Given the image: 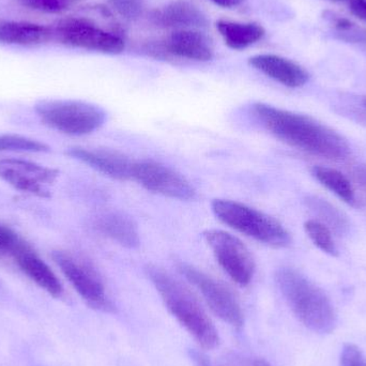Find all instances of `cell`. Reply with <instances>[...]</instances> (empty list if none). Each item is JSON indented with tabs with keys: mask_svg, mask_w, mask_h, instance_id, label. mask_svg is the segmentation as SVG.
Instances as JSON below:
<instances>
[{
	"mask_svg": "<svg viewBox=\"0 0 366 366\" xmlns=\"http://www.w3.org/2000/svg\"><path fill=\"white\" fill-rule=\"evenodd\" d=\"M252 111L271 134L301 152L332 161L350 156V145L341 134L309 116L264 103H256Z\"/></svg>",
	"mask_w": 366,
	"mask_h": 366,
	"instance_id": "cell-1",
	"label": "cell"
},
{
	"mask_svg": "<svg viewBox=\"0 0 366 366\" xmlns=\"http://www.w3.org/2000/svg\"><path fill=\"white\" fill-rule=\"evenodd\" d=\"M275 282L292 313L307 328L320 335L335 331L337 312L322 288L292 268H280Z\"/></svg>",
	"mask_w": 366,
	"mask_h": 366,
	"instance_id": "cell-2",
	"label": "cell"
},
{
	"mask_svg": "<svg viewBox=\"0 0 366 366\" xmlns=\"http://www.w3.org/2000/svg\"><path fill=\"white\" fill-rule=\"evenodd\" d=\"M146 273L169 313L195 341L204 350L217 347L219 332L195 296L178 280L158 267H147Z\"/></svg>",
	"mask_w": 366,
	"mask_h": 366,
	"instance_id": "cell-3",
	"label": "cell"
},
{
	"mask_svg": "<svg viewBox=\"0 0 366 366\" xmlns=\"http://www.w3.org/2000/svg\"><path fill=\"white\" fill-rule=\"evenodd\" d=\"M211 208L222 223L249 238L277 249L292 244V237L285 227L262 211L230 199H214Z\"/></svg>",
	"mask_w": 366,
	"mask_h": 366,
	"instance_id": "cell-4",
	"label": "cell"
},
{
	"mask_svg": "<svg viewBox=\"0 0 366 366\" xmlns=\"http://www.w3.org/2000/svg\"><path fill=\"white\" fill-rule=\"evenodd\" d=\"M34 109L45 126L72 137L92 134L105 122L103 109L81 101L43 100Z\"/></svg>",
	"mask_w": 366,
	"mask_h": 366,
	"instance_id": "cell-5",
	"label": "cell"
},
{
	"mask_svg": "<svg viewBox=\"0 0 366 366\" xmlns=\"http://www.w3.org/2000/svg\"><path fill=\"white\" fill-rule=\"evenodd\" d=\"M51 27L54 40L66 46L111 55L122 53L126 47L122 36L84 17H66Z\"/></svg>",
	"mask_w": 366,
	"mask_h": 366,
	"instance_id": "cell-6",
	"label": "cell"
},
{
	"mask_svg": "<svg viewBox=\"0 0 366 366\" xmlns=\"http://www.w3.org/2000/svg\"><path fill=\"white\" fill-rule=\"evenodd\" d=\"M51 256L64 277L90 307L105 313L114 311L104 283L92 264L64 251H55Z\"/></svg>",
	"mask_w": 366,
	"mask_h": 366,
	"instance_id": "cell-7",
	"label": "cell"
},
{
	"mask_svg": "<svg viewBox=\"0 0 366 366\" xmlns=\"http://www.w3.org/2000/svg\"><path fill=\"white\" fill-rule=\"evenodd\" d=\"M204 238L226 274L242 287L249 285L255 273V262L247 245L224 230H207Z\"/></svg>",
	"mask_w": 366,
	"mask_h": 366,
	"instance_id": "cell-8",
	"label": "cell"
},
{
	"mask_svg": "<svg viewBox=\"0 0 366 366\" xmlns=\"http://www.w3.org/2000/svg\"><path fill=\"white\" fill-rule=\"evenodd\" d=\"M179 270L185 279L199 290L217 317L237 330L244 326V315L240 303L227 286L189 264H180Z\"/></svg>",
	"mask_w": 366,
	"mask_h": 366,
	"instance_id": "cell-9",
	"label": "cell"
},
{
	"mask_svg": "<svg viewBox=\"0 0 366 366\" xmlns=\"http://www.w3.org/2000/svg\"><path fill=\"white\" fill-rule=\"evenodd\" d=\"M132 180L148 191L165 197L179 200H189L195 197V189L184 176L156 161H134Z\"/></svg>",
	"mask_w": 366,
	"mask_h": 366,
	"instance_id": "cell-10",
	"label": "cell"
},
{
	"mask_svg": "<svg viewBox=\"0 0 366 366\" xmlns=\"http://www.w3.org/2000/svg\"><path fill=\"white\" fill-rule=\"evenodd\" d=\"M57 169L42 167L19 159L0 160V179L24 192L39 197H49V187L58 177Z\"/></svg>",
	"mask_w": 366,
	"mask_h": 366,
	"instance_id": "cell-11",
	"label": "cell"
},
{
	"mask_svg": "<svg viewBox=\"0 0 366 366\" xmlns=\"http://www.w3.org/2000/svg\"><path fill=\"white\" fill-rule=\"evenodd\" d=\"M66 154L113 179L132 180L134 161L120 152L76 147L71 148Z\"/></svg>",
	"mask_w": 366,
	"mask_h": 366,
	"instance_id": "cell-12",
	"label": "cell"
},
{
	"mask_svg": "<svg viewBox=\"0 0 366 366\" xmlns=\"http://www.w3.org/2000/svg\"><path fill=\"white\" fill-rule=\"evenodd\" d=\"M249 64L259 72L288 88L303 87L310 75L305 68L281 56L262 54L249 58Z\"/></svg>",
	"mask_w": 366,
	"mask_h": 366,
	"instance_id": "cell-13",
	"label": "cell"
},
{
	"mask_svg": "<svg viewBox=\"0 0 366 366\" xmlns=\"http://www.w3.org/2000/svg\"><path fill=\"white\" fill-rule=\"evenodd\" d=\"M17 266L21 270L34 281L39 287L44 290L51 297L59 298L64 294V287L60 283L57 275L49 268L46 262H43L34 249L26 242L21 243V247L13 254Z\"/></svg>",
	"mask_w": 366,
	"mask_h": 366,
	"instance_id": "cell-14",
	"label": "cell"
},
{
	"mask_svg": "<svg viewBox=\"0 0 366 366\" xmlns=\"http://www.w3.org/2000/svg\"><path fill=\"white\" fill-rule=\"evenodd\" d=\"M163 47L167 53L185 59L209 61L213 58L210 39L196 29L176 30L165 40Z\"/></svg>",
	"mask_w": 366,
	"mask_h": 366,
	"instance_id": "cell-15",
	"label": "cell"
},
{
	"mask_svg": "<svg viewBox=\"0 0 366 366\" xmlns=\"http://www.w3.org/2000/svg\"><path fill=\"white\" fill-rule=\"evenodd\" d=\"M54 40L51 26L0 19V44L36 46Z\"/></svg>",
	"mask_w": 366,
	"mask_h": 366,
	"instance_id": "cell-16",
	"label": "cell"
},
{
	"mask_svg": "<svg viewBox=\"0 0 366 366\" xmlns=\"http://www.w3.org/2000/svg\"><path fill=\"white\" fill-rule=\"evenodd\" d=\"M152 21L161 27L197 29L206 27V15L191 2L177 0L152 15Z\"/></svg>",
	"mask_w": 366,
	"mask_h": 366,
	"instance_id": "cell-17",
	"label": "cell"
},
{
	"mask_svg": "<svg viewBox=\"0 0 366 366\" xmlns=\"http://www.w3.org/2000/svg\"><path fill=\"white\" fill-rule=\"evenodd\" d=\"M97 228L101 234L127 249H137L141 243L137 224L119 211H109L97 219Z\"/></svg>",
	"mask_w": 366,
	"mask_h": 366,
	"instance_id": "cell-18",
	"label": "cell"
},
{
	"mask_svg": "<svg viewBox=\"0 0 366 366\" xmlns=\"http://www.w3.org/2000/svg\"><path fill=\"white\" fill-rule=\"evenodd\" d=\"M217 30L224 42L232 49H244L264 38V27L257 23L219 21Z\"/></svg>",
	"mask_w": 366,
	"mask_h": 366,
	"instance_id": "cell-19",
	"label": "cell"
},
{
	"mask_svg": "<svg viewBox=\"0 0 366 366\" xmlns=\"http://www.w3.org/2000/svg\"><path fill=\"white\" fill-rule=\"evenodd\" d=\"M313 175L329 191L335 193L348 204H356V193L348 178L337 169L327 167H315Z\"/></svg>",
	"mask_w": 366,
	"mask_h": 366,
	"instance_id": "cell-20",
	"label": "cell"
},
{
	"mask_svg": "<svg viewBox=\"0 0 366 366\" xmlns=\"http://www.w3.org/2000/svg\"><path fill=\"white\" fill-rule=\"evenodd\" d=\"M324 16L335 28L341 40L352 43H366V30L352 23L350 19L330 11L325 12Z\"/></svg>",
	"mask_w": 366,
	"mask_h": 366,
	"instance_id": "cell-21",
	"label": "cell"
},
{
	"mask_svg": "<svg viewBox=\"0 0 366 366\" xmlns=\"http://www.w3.org/2000/svg\"><path fill=\"white\" fill-rule=\"evenodd\" d=\"M305 230L312 242L324 253L337 257L339 256V249L335 244V239L330 229L320 222L310 219L305 223Z\"/></svg>",
	"mask_w": 366,
	"mask_h": 366,
	"instance_id": "cell-22",
	"label": "cell"
},
{
	"mask_svg": "<svg viewBox=\"0 0 366 366\" xmlns=\"http://www.w3.org/2000/svg\"><path fill=\"white\" fill-rule=\"evenodd\" d=\"M0 152H47L44 143L21 135H0Z\"/></svg>",
	"mask_w": 366,
	"mask_h": 366,
	"instance_id": "cell-23",
	"label": "cell"
},
{
	"mask_svg": "<svg viewBox=\"0 0 366 366\" xmlns=\"http://www.w3.org/2000/svg\"><path fill=\"white\" fill-rule=\"evenodd\" d=\"M79 0H19L23 6L45 13H61L74 6Z\"/></svg>",
	"mask_w": 366,
	"mask_h": 366,
	"instance_id": "cell-24",
	"label": "cell"
},
{
	"mask_svg": "<svg viewBox=\"0 0 366 366\" xmlns=\"http://www.w3.org/2000/svg\"><path fill=\"white\" fill-rule=\"evenodd\" d=\"M23 242L14 230L0 224V256H13Z\"/></svg>",
	"mask_w": 366,
	"mask_h": 366,
	"instance_id": "cell-25",
	"label": "cell"
},
{
	"mask_svg": "<svg viewBox=\"0 0 366 366\" xmlns=\"http://www.w3.org/2000/svg\"><path fill=\"white\" fill-rule=\"evenodd\" d=\"M109 4L124 19H137L143 11L141 0H109Z\"/></svg>",
	"mask_w": 366,
	"mask_h": 366,
	"instance_id": "cell-26",
	"label": "cell"
},
{
	"mask_svg": "<svg viewBox=\"0 0 366 366\" xmlns=\"http://www.w3.org/2000/svg\"><path fill=\"white\" fill-rule=\"evenodd\" d=\"M341 366H366V357L354 344H345L341 352Z\"/></svg>",
	"mask_w": 366,
	"mask_h": 366,
	"instance_id": "cell-27",
	"label": "cell"
},
{
	"mask_svg": "<svg viewBox=\"0 0 366 366\" xmlns=\"http://www.w3.org/2000/svg\"><path fill=\"white\" fill-rule=\"evenodd\" d=\"M221 366H271L264 359L243 356L239 354H229L222 359Z\"/></svg>",
	"mask_w": 366,
	"mask_h": 366,
	"instance_id": "cell-28",
	"label": "cell"
},
{
	"mask_svg": "<svg viewBox=\"0 0 366 366\" xmlns=\"http://www.w3.org/2000/svg\"><path fill=\"white\" fill-rule=\"evenodd\" d=\"M350 6L352 14L366 21V0H355V1L350 2Z\"/></svg>",
	"mask_w": 366,
	"mask_h": 366,
	"instance_id": "cell-29",
	"label": "cell"
},
{
	"mask_svg": "<svg viewBox=\"0 0 366 366\" xmlns=\"http://www.w3.org/2000/svg\"><path fill=\"white\" fill-rule=\"evenodd\" d=\"M189 357H191L195 366H212L208 358L202 352H197V350H191Z\"/></svg>",
	"mask_w": 366,
	"mask_h": 366,
	"instance_id": "cell-30",
	"label": "cell"
},
{
	"mask_svg": "<svg viewBox=\"0 0 366 366\" xmlns=\"http://www.w3.org/2000/svg\"><path fill=\"white\" fill-rule=\"evenodd\" d=\"M211 1L214 2L215 4L222 6V8L230 9L240 6L245 0H211Z\"/></svg>",
	"mask_w": 366,
	"mask_h": 366,
	"instance_id": "cell-31",
	"label": "cell"
},
{
	"mask_svg": "<svg viewBox=\"0 0 366 366\" xmlns=\"http://www.w3.org/2000/svg\"><path fill=\"white\" fill-rule=\"evenodd\" d=\"M332 1H339V2H348V4H350V2L355 1V0H332Z\"/></svg>",
	"mask_w": 366,
	"mask_h": 366,
	"instance_id": "cell-32",
	"label": "cell"
},
{
	"mask_svg": "<svg viewBox=\"0 0 366 366\" xmlns=\"http://www.w3.org/2000/svg\"><path fill=\"white\" fill-rule=\"evenodd\" d=\"M365 104H366V103H365Z\"/></svg>",
	"mask_w": 366,
	"mask_h": 366,
	"instance_id": "cell-33",
	"label": "cell"
}]
</instances>
